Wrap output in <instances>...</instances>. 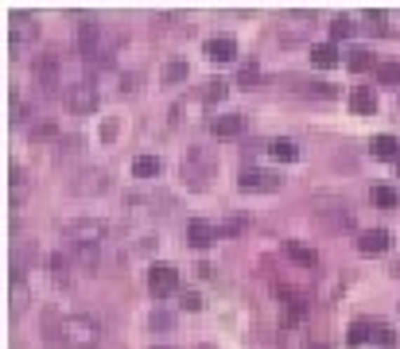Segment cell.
Segmentation results:
<instances>
[{
    "instance_id": "obj_7",
    "label": "cell",
    "mask_w": 400,
    "mask_h": 349,
    "mask_svg": "<svg viewBox=\"0 0 400 349\" xmlns=\"http://www.w3.org/2000/svg\"><path fill=\"white\" fill-rule=\"evenodd\" d=\"M389 229H369L361 233V241H358V252L361 256H381V252H389Z\"/></svg>"
},
{
    "instance_id": "obj_5",
    "label": "cell",
    "mask_w": 400,
    "mask_h": 349,
    "mask_svg": "<svg viewBox=\"0 0 400 349\" xmlns=\"http://www.w3.org/2000/svg\"><path fill=\"white\" fill-rule=\"evenodd\" d=\"M179 287V272L171 264H152V272H148V291L156 295V299H167L171 291Z\"/></svg>"
},
{
    "instance_id": "obj_29",
    "label": "cell",
    "mask_w": 400,
    "mask_h": 349,
    "mask_svg": "<svg viewBox=\"0 0 400 349\" xmlns=\"http://www.w3.org/2000/svg\"><path fill=\"white\" fill-rule=\"evenodd\" d=\"M32 140H59V128L51 125V121H43V125L32 128Z\"/></svg>"
},
{
    "instance_id": "obj_24",
    "label": "cell",
    "mask_w": 400,
    "mask_h": 349,
    "mask_svg": "<svg viewBox=\"0 0 400 349\" xmlns=\"http://www.w3.org/2000/svg\"><path fill=\"white\" fill-rule=\"evenodd\" d=\"M257 82H260V67L257 62H245V67L237 70V85H241V90H253Z\"/></svg>"
},
{
    "instance_id": "obj_23",
    "label": "cell",
    "mask_w": 400,
    "mask_h": 349,
    "mask_svg": "<svg viewBox=\"0 0 400 349\" xmlns=\"http://www.w3.org/2000/svg\"><path fill=\"white\" fill-rule=\"evenodd\" d=\"M369 198H373V206H381V210H396V191H392V186H373V194H369Z\"/></svg>"
},
{
    "instance_id": "obj_13",
    "label": "cell",
    "mask_w": 400,
    "mask_h": 349,
    "mask_svg": "<svg viewBox=\"0 0 400 349\" xmlns=\"http://www.w3.org/2000/svg\"><path fill=\"white\" fill-rule=\"evenodd\" d=\"M78 50H82V58L98 55V24L93 20H82V27H78Z\"/></svg>"
},
{
    "instance_id": "obj_17",
    "label": "cell",
    "mask_w": 400,
    "mask_h": 349,
    "mask_svg": "<svg viewBox=\"0 0 400 349\" xmlns=\"http://www.w3.org/2000/svg\"><path fill=\"white\" fill-rule=\"evenodd\" d=\"M396 136H389V132H381V136H373V144H369V151H373V159H396Z\"/></svg>"
},
{
    "instance_id": "obj_27",
    "label": "cell",
    "mask_w": 400,
    "mask_h": 349,
    "mask_svg": "<svg viewBox=\"0 0 400 349\" xmlns=\"http://www.w3.org/2000/svg\"><path fill=\"white\" fill-rule=\"evenodd\" d=\"M354 35V20H346V16H338L331 24V39H350Z\"/></svg>"
},
{
    "instance_id": "obj_34",
    "label": "cell",
    "mask_w": 400,
    "mask_h": 349,
    "mask_svg": "<svg viewBox=\"0 0 400 349\" xmlns=\"http://www.w3.org/2000/svg\"><path fill=\"white\" fill-rule=\"evenodd\" d=\"M183 307H187V310H202V299H199V291H183Z\"/></svg>"
},
{
    "instance_id": "obj_22",
    "label": "cell",
    "mask_w": 400,
    "mask_h": 349,
    "mask_svg": "<svg viewBox=\"0 0 400 349\" xmlns=\"http://www.w3.org/2000/svg\"><path fill=\"white\" fill-rule=\"evenodd\" d=\"M51 275H55V283H70V256L55 252L51 256Z\"/></svg>"
},
{
    "instance_id": "obj_37",
    "label": "cell",
    "mask_w": 400,
    "mask_h": 349,
    "mask_svg": "<svg viewBox=\"0 0 400 349\" xmlns=\"http://www.w3.org/2000/svg\"><path fill=\"white\" fill-rule=\"evenodd\" d=\"M396 174H400V159H396Z\"/></svg>"
},
{
    "instance_id": "obj_9",
    "label": "cell",
    "mask_w": 400,
    "mask_h": 349,
    "mask_svg": "<svg viewBox=\"0 0 400 349\" xmlns=\"http://www.w3.org/2000/svg\"><path fill=\"white\" fill-rule=\"evenodd\" d=\"M218 237H222V233H218L210 221H191V225H187V241H191L194 249H210Z\"/></svg>"
},
{
    "instance_id": "obj_19",
    "label": "cell",
    "mask_w": 400,
    "mask_h": 349,
    "mask_svg": "<svg viewBox=\"0 0 400 349\" xmlns=\"http://www.w3.org/2000/svg\"><path fill=\"white\" fill-rule=\"evenodd\" d=\"M82 179H86V183H74V186H70L74 194H90V191L98 194V191H105V171H98V167H93V171H86Z\"/></svg>"
},
{
    "instance_id": "obj_40",
    "label": "cell",
    "mask_w": 400,
    "mask_h": 349,
    "mask_svg": "<svg viewBox=\"0 0 400 349\" xmlns=\"http://www.w3.org/2000/svg\"><path fill=\"white\" fill-rule=\"evenodd\" d=\"M199 349H210V345H199Z\"/></svg>"
},
{
    "instance_id": "obj_35",
    "label": "cell",
    "mask_w": 400,
    "mask_h": 349,
    "mask_svg": "<svg viewBox=\"0 0 400 349\" xmlns=\"http://www.w3.org/2000/svg\"><path fill=\"white\" fill-rule=\"evenodd\" d=\"M366 20H369V27H377V32H385V12L377 8V12H366Z\"/></svg>"
},
{
    "instance_id": "obj_8",
    "label": "cell",
    "mask_w": 400,
    "mask_h": 349,
    "mask_svg": "<svg viewBox=\"0 0 400 349\" xmlns=\"http://www.w3.org/2000/svg\"><path fill=\"white\" fill-rule=\"evenodd\" d=\"M206 58H210V62H234V58H237V43L229 39V35L206 39Z\"/></svg>"
},
{
    "instance_id": "obj_11",
    "label": "cell",
    "mask_w": 400,
    "mask_h": 349,
    "mask_svg": "<svg viewBox=\"0 0 400 349\" xmlns=\"http://www.w3.org/2000/svg\"><path fill=\"white\" fill-rule=\"evenodd\" d=\"M350 109H354V113H361V116H373L377 113V93L369 90V85H354Z\"/></svg>"
},
{
    "instance_id": "obj_2",
    "label": "cell",
    "mask_w": 400,
    "mask_h": 349,
    "mask_svg": "<svg viewBox=\"0 0 400 349\" xmlns=\"http://www.w3.org/2000/svg\"><path fill=\"white\" fill-rule=\"evenodd\" d=\"M62 237H67L70 249H98L105 241V225L93 221V217H78V221L62 225Z\"/></svg>"
},
{
    "instance_id": "obj_10",
    "label": "cell",
    "mask_w": 400,
    "mask_h": 349,
    "mask_svg": "<svg viewBox=\"0 0 400 349\" xmlns=\"http://www.w3.org/2000/svg\"><path fill=\"white\" fill-rule=\"evenodd\" d=\"M245 128V121H241V113H225V116H214L210 121V132L214 136H222V140H229V136H237Z\"/></svg>"
},
{
    "instance_id": "obj_38",
    "label": "cell",
    "mask_w": 400,
    "mask_h": 349,
    "mask_svg": "<svg viewBox=\"0 0 400 349\" xmlns=\"http://www.w3.org/2000/svg\"><path fill=\"white\" fill-rule=\"evenodd\" d=\"M396 275H400V260H396Z\"/></svg>"
},
{
    "instance_id": "obj_39",
    "label": "cell",
    "mask_w": 400,
    "mask_h": 349,
    "mask_svg": "<svg viewBox=\"0 0 400 349\" xmlns=\"http://www.w3.org/2000/svg\"><path fill=\"white\" fill-rule=\"evenodd\" d=\"M156 349H171V345H156Z\"/></svg>"
},
{
    "instance_id": "obj_33",
    "label": "cell",
    "mask_w": 400,
    "mask_h": 349,
    "mask_svg": "<svg viewBox=\"0 0 400 349\" xmlns=\"http://www.w3.org/2000/svg\"><path fill=\"white\" fill-rule=\"evenodd\" d=\"M171 322H175V318L167 315V310H156V315H152V330H171Z\"/></svg>"
},
{
    "instance_id": "obj_16",
    "label": "cell",
    "mask_w": 400,
    "mask_h": 349,
    "mask_svg": "<svg viewBox=\"0 0 400 349\" xmlns=\"http://www.w3.org/2000/svg\"><path fill=\"white\" fill-rule=\"evenodd\" d=\"M311 62H315V67H323V70L338 67V62H342L338 47H334V43H319V47H311Z\"/></svg>"
},
{
    "instance_id": "obj_3",
    "label": "cell",
    "mask_w": 400,
    "mask_h": 349,
    "mask_svg": "<svg viewBox=\"0 0 400 349\" xmlns=\"http://www.w3.org/2000/svg\"><path fill=\"white\" fill-rule=\"evenodd\" d=\"M237 186H241L245 194H272V191H280L284 186V179L280 174H272V171H260V167H245L241 171V179H237Z\"/></svg>"
},
{
    "instance_id": "obj_30",
    "label": "cell",
    "mask_w": 400,
    "mask_h": 349,
    "mask_svg": "<svg viewBox=\"0 0 400 349\" xmlns=\"http://www.w3.org/2000/svg\"><path fill=\"white\" fill-rule=\"evenodd\" d=\"M164 78H167V82H183V78H187V62H167Z\"/></svg>"
},
{
    "instance_id": "obj_26",
    "label": "cell",
    "mask_w": 400,
    "mask_h": 349,
    "mask_svg": "<svg viewBox=\"0 0 400 349\" xmlns=\"http://www.w3.org/2000/svg\"><path fill=\"white\" fill-rule=\"evenodd\" d=\"M346 62H350V70H358V74H361V70L373 67V55H369L366 47H358V50H350V58H346Z\"/></svg>"
},
{
    "instance_id": "obj_18",
    "label": "cell",
    "mask_w": 400,
    "mask_h": 349,
    "mask_svg": "<svg viewBox=\"0 0 400 349\" xmlns=\"http://www.w3.org/2000/svg\"><path fill=\"white\" fill-rule=\"evenodd\" d=\"M268 156L280 159V163H295V159H300V148H295V140H272L268 144Z\"/></svg>"
},
{
    "instance_id": "obj_36",
    "label": "cell",
    "mask_w": 400,
    "mask_h": 349,
    "mask_svg": "<svg viewBox=\"0 0 400 349\" xmlns=\"http://www.w3.org/2000/svg\"><path fill=\"white\" fill-rule=\"evenodd\" d=\"M307 349H331V345H326V341H311Z\"/></svg>"
},
{
    "instance_id": "obj_12",
    "label": "cell",
    "mask_w": 400,
    "mask_h": 349,
    "mask_svg": "<svg viewBox=\"0 0 400 349\" xmlns=\"http://www.w3.org/2000/svg\"><path fill=\"white\" fill-rule=\"evenodd\" d=\"M319 217H323L326 225H331V229H354V214L346 206H338V202H334L331 210H315Z\"/></svg>"
},
{
    "instance_id": "obj_20",
    "label": "cell",
    "mask_w": 400,
    "mask_h": 349,
    "mask_svg": "<svg viewBox=\"0 0 400 349\" xmlns=\"http://www.w3.org/2000/svg\"><path fill=\"white\" fill-rule=\"evenodd\" d=\"M369 338H373V322H369V318H354L350 322V345H366Z\"/></svg>"
},
{
    "instance_id": "obj_31",
    "label": "cell",
    "mask_w": 400,
    "mask_h": 349,
    "mask_svg": "<svg viewBox=\"0 0 400 349\" xmlns=\"http://www.w3.org/2000/svg\"><path fill=\"white\" fill-rule=\"evenodd\" d=\"M206 101H222L225 97V82L222 78H214V82H206V93H202Z\"/></svg>"
},
{
    "instance_id": "obj_28",
    "label": "cell",
    "mask_w": 400,
    "mask_h": 349,
    "mask_svg": "<svg viewBox=\"0 0 400 349\" xmlns=\"http://www.w3.org/2000/svg\"><path fill=\"white\" fill-rule=\"evenodd\" d=\"M373 341H377L381 349H396V330H392V326H377Z\"/></svg>"
},
{
    "instance_id": "obj_21",
    "label": "cell",
    "mask_w": 400,
    "mask_h": 349,
    "mask_svg": "<svg viewBox=\"0 0 400 349\" xmlns=\"http://www.w3.org/2000/svg\"><path fill=\"white\" fill-rule=\"evenodd\" d=\"M133 174H136V179H156V174H159V159L156 156H140L133 163Z\"/></svg>"
},
{
    "instance_id": "obj_6",
    "label": "cell",
    "mask_w": 400,
    "mask_h": 349,
    "mask_svg": "<svg viewBox=\"0 0 400 349\" xmlns=\"http://www.w3.org/2000/svg\"><path fill=\"white\" fill-rule=\"evenodd\" d=\"M32 70H35V78H39L43 93H55V85L62 82V78H59V55H55V50H47V55L35 58Z\"/></svg>"
},
{
    "instance_id": "obj_14",
    "label": "cell",
    "mask_w": 400,
    "mask_h": 349,
    "mask_svg": "<svg viewBox=\"0 0 400 349\" xmlns=\"http://www.w3.org/2000/svg\"><path fill=\"white\" fill-rule=\"evenodd\" d=\"M27 35H39V24H35V16L27 20V16H12V50H20V43L27 39Z\"/></svg>"
},
{
    "instance_id": "obj_1",
    "label": "cell",
    "mask_w": 400,
    "mask_h": 349,
    "mask_svg": "<svg viewBox=\"0 0 400 349\" xmlns=\"http://www.w3.org/2000/svg\"><path fill=\"white\" fill-rule=\"evenodd\" d=\"M43 338H47L51 349H98L101 322L90 315H47L43 318Z\"/></svg>"
},
{
    "instance_id": "obj_15",
    "label": "cell",
    "mask_w": 400,
    "mask_h": 349,
    "mask_svg": "<svg viewBox=\"0 0 400 349\" xmlns=\"http://www.w3.org/2000/svg\"><path fill=\"white\" fill-rule=\"evenodd\" d=\"M284 249H288V256H292L300 268H307V272L319 264V252H315V249H307V245H300V241H288Z\"/></svg>"
},
{
    "instance_id": "obj_32",
    "label": "cell",
    "mask_w": 400,
    "mask_h": 349,
    "mask_svg": "<svg viewBox=\"0 0 400 349\" xmlns=\"http://www.w3.org/2000/svg\"><path fill=\"white\" fill-rule=\"evenodd\" d=\"M307 93H315V97H334L338 90H334L331 82H311V85H307Z\"/></svg>"
},
{
    "instance_id": "obj_25",
    "label": "cell",
    "mask_w": 400,
    "mask_h": 349,
    "mask_svg": "<svg viewBox=\"0 0 400 349\" xmlns=\"http://www.w3.org/2000/svg\"><path fill=\"white\" fill-rule=\"evenodd\" d=\"M377 82L381 85H400V67L396 62H381V67H377Z\"/></svg>"
},
{
    "instance_id": "obj_4",
    "label": "cell",
    "mask_w": 400,
    "mask_h": 349,
    "mask_svg": "<svg viewBox=\"0 0 400 349\" xmlns=\"http://www.w3.org/2000/svg\"><path fill=\"white\" fill-rule=\"evenodd\" d=\"M62 97H67L70 113H93V109H98V90H93L90 78H78V82H70Z\"/></svg>"
}]
</instances>
